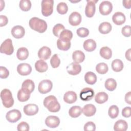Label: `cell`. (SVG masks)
<instances>
[{
  "mask_svg": "<svg viewBox=\"0 0 131 131\" xmlns=\"http://www.w3.org/2000/svg\"><path fill=\"white\" fill-rule=\"evenodd\" d=\"M29 25L32 29L41 33L45 32L47 29L46 21L36 17L31 18L29 20Z\"/></svg>",
  "mask_w": 131,
  "mask_h": 131,
  "instance_id": "6da1fadb",
  "label": "cell"
},
{
  "mask_svg": "<svg viewBox=\"0 0 131 131\" xmlns=\"http://www.w3.org/2000/svg\"><path fill=\"white\" fill-rule=\"evenodd\" d=\"M43 103L45 107L51 112H57L60 109V105L57 98L53 95H50L46 97L43 100Z\"/></svg>",
  "mask_w": 131,
  "mask_h": 131,
  "instance_id": "7a4b0ae2",
  "label": "cell"
},
{
  "mask_svg": "<svg viewBox=\"0 0 131 131\" xmlns=\"http://www.w3.org/2000/svg\"><path fill=\"white\" fill-rule=\"evenodd\" d=\"M1 98L4 106L6 108H10L14 104V99L11 92L7 89L3 90L1 92Z\"/></svg>",
  "mask_w": 131,
  "mask_h": 131,
  "instance_id": "3957f363",
  "label": "cell"
},
{
  "mask_svg": "<svg viewBox=\"0 0 131 131\" xmlns=\"http://www.w3.org/2000/svg\"><path fill=\"white\" fill-rule=\"evenodd\" d=\"M53 0H43L41 1V13L42 14L46 16H49L51 15L53 11Z\"/></svg>",
  "mask_w": 131,
  "mask_h": 131,
  "instance_id": "277c9868",
  "label": "cell"
},
{
  "mask_svg": "<svg viewBox=\"0 0 131 131\" xmlns=\"http://www.w3.org/2000/svg\"><path fill=\"white\" fill-rule=\"evenodd\" d=\"M0 52L8 55L12 54L14 52V48L10 38L6 39L3 42L0 47Z\"/></svg>",
  "mask_w": 131,
  "mask_h": 131,
  "instance_id": "5b68a950",
  "label": "cell"
},
{
  "mask_svg": "<svg viewBox=\"0 0 131 131\" xmlns=\"http://www.w3.org/2000/svg\"><path fill=\"white\" fill-rule=\"evenodd\" d=\"M53 87V83L50 80L45 79L41 81L38 86V90L41 94H45L51 91Z\"/></svg>",
  "mask_w": 131,
  "mask_h": 131,
  "instance_id": "8992f818",
  "label": "cell"
},
{
  "mask_svg": "<svg viewBox=\"0 0 131 131\" xmlns=\"http://www.w3.org/2000/svg\"><path fill=\"white\" fill-rule=\"evenodd\" d=\"M21 117L20 112L16 109H13L8 111L6 115V119L10 122L14 123L18 121Z\"/></svg>",
  "mask_w": 131,
  "mask_h": 131,
  "instance_id": "52a82bcc",
  "label": "cell"
},
{
  "mask_svg": "<svg viewBox=\"0 0 131 131\" xmlns=\"http://www.w3.org/2000/svg\"><path fill=\"white\" fill-rule=\"evenodd\" d=\"M112 10V4L108 1H104L102 2L99 7V12L103 15H107L110 14Z\"/></svg>",
  "mask_w": 131,
  "mask_h": 131,
  "instance_id": "ba28073f",
  "label": "cell"
},
{
  "mask_svg": "<svg viewBox=\"0 0 131 131\" xmlns=\"http://www.w3.org/2000/svg\"><path fill=\"white\" fill-rule=\"evenodd\" d=\"M94 96V90L90 88H85L83 89L80 93V98L84 101L91 100Z\"/></svg>",
  "mask_w": 131,
  "mask_h": 131,
  "instance_id": "9c48e42d",
  "label": "cell"
},
{
  "mask_svg": "<svg viewBox=\"0 0 131 131\" xmlns=\"http://www.w3.org/2000/svg\"><path fill=\"white\" fill-rule=\"evenodd\" d=\"M97 2V1L94 0H88L87 4L85 9V14L88 17H92L96 10L95 3Z\"/></svg>",
  "mask_w": 131,
  "mask_h": 131,
  "instance_id": "30bf717a",
  "label": "cell"
},
{
  "mask_svg": "<svg viewBox=\"0 0 131 131\" xmlns=\"http://www.w3.org/2000/svg\"><path fill=\"white\" fill-rule=\"evenodd\" d=\"M17 71L19 74L22 76L29 75L32 71L31 66L27 63H21L17 67Z\"/></svg>",
  "mask_w": 131,
  "mask_h": 131,
  "instance_id": "8fae6325",
  "label": "cell"
},
{
  "mask_svg": "<svg viewBox=\"0 0 131 131\" xmlns=\"http://www.w3.org/2000/svg\"><path fill=\"white\" fill-rule=\"evenodd\" d=\"M45 124L50 128H56L60 124L59 118L56 116H49L45 120Z\"/></svg>",
  "mask_w": 131,
  "mask_h": 131,
  "instance_id": "7c38bea8",
  "label": "cell"
},
{
  "mask_svg": "<svg viewBox=\"0 0 131 131\" xmlns=\"http://www.w3.org/2000/svg\"><path fill=\"white\" fill-rule=\"evenodd\" d=\"M38 106L35 104L30 103L26 105L23 108L24 113L27 116H33L36 114L38 112Z\"/></svg>",
  "mask_w": 131,
  "mask_h": 131,
  "instance_id": "4fadbf2b",
  "label": "cell"
},
{
  "mask_svg": "<svg viewBox=\"0 0 131 131\" xmlns=\"http://www.w3.org/2000/svg\"><path fill=\"white\" fill-rule=\"evenodd\" d=\"M81 16L80 14L77 12H72L69 17V24L73 26L79 25L81 21Z\"/></svg>",
  "mask_w": 131,
  "mask_h": 131,
  "instance_id": "5bb4252c",
  "label": "cell"
},
{
  "mask_svg": "<svg viewBox=\"0 0 131 131\" xmlns=\"http://www.w3.org/2000/svg\"><path fill=\"white\" fill-rule=\"evenodd\" d=\"M12 35L15 38H21L25 35V30L23 27L17 25L12 28L11 31Z\"/></svg>",
  "mask_w": 131,
  "mask_h": 131,
  "instance_id": "9a60e30c",
  "label": "cell"
},
{
  "mask_svg": "<svg viewBox=\"0 0 131 131\" xmlns=\"http://www.w3.org/2000/svg\"><path fill=\"white\" fill-rule=\"evenodd\" d=\"M67 71L69 74L72 75H76L80 73L81 71V67L78 63L72 62L67 68Z\"/></svg>",
  "mask_w": 131,
  "mask_h": 131,
  "instance_id": "2e32d148",
  "label": "cell"
},
{
  "mask_svg": "<svg viewBox=\"0 0 131 131\" xmlns=\"http://www.w3.org/2000/svg\"><path fill=\"white\" fill-rule=\"evenodd\" d=\"M51 55V49L47 47L43 46L41 48L38 52V56L40 59L47 60L49 58Z\"/></svg>",
  "mask_w": 131,
  "mask_h": 131,
  "instance_id": "e0dca14e",
  "label": "cell"
},
{
  "mask_svg": "<svg viewBox=\"0 0 131 131\" xmlns=\"http://www.w3.org/2000/svg\"><path fill=\"white\" fill-rule=\"evenodd\" d=\"M125 15L121 12H115L112 16V20L116 25H121L125 21Z\"/></svg>",
  "mask_w": 131,
  "mask_h": 131,
  "instance_id": "ac0fdd59",
  "label": "cell"
},
{
  "mask_svg": "<svg viewBox=\"0 0 131 131\" xmlns=\"http://www.w3.org/2000/svg\"><path fill=\"white\" fill-rule=\"evenodd\" d=\"M77 95L75 92L73 91H68L63 96V100L65 102L72 104L76 102L77 100Z\"/></svg>",
  "mask_w": 131,
  "mask_h": 131,
  "instance_id": "d6986e66",
  "label": "cell"
},
{
  "mask_svg": "<svg viewBox=\"0 0 131 131\" xmlns=\"http://www.w3.org/2000/svg\"><path fill=\"white\" fill-rule=\"evenodd\" d=\"M82 110L83 114L87 117L93 116L96 112V107L92 104H88L85 105Z\"/></svg>",
  "mask_w": 131,
  "mask_h": 131,
  "instance_id": "ffe728a7",
  "label": "cell"
},
{
  "mask_svg": "<svg viewBox=\"0 0 131 131\" xmlns=\"http://www.w3.org/2000/svg\"><path fill=\"white\" fill-rule=\"evenodd\" d=\"M35 84L31 79H26L22 83L21 89L31 94L34 90Z\"/></svg>",
  "mask_w": 131,
  "mask_h": 131,
  "instance_id": "44dd1931",
  "label": "cell"
},
{
  "mask_svg": "<svg viewBox=\"0 0 131 131\" xmlns=\"http://www.w3.org/2000/svg\"><path fill=\"white\" fill-rule=\"evenodd\" d=\"M72 59L74 61V62L76 63H80L84 61L85 59V55L81 51L76 50L73 53Z\"/></svg>",
  "mask_w": 131,
  "mask_h": 131,
  "instance_id": "7402d4cb",
  "label": "cell"
},
{
  "mask_svg": "<svg viewBox=\"0 0 131 131\" xmlns=\"http://www.w3.org/2000/svg\"><path fill=\"white\" fill-rule=\"evenodd\" d=\"M127 128L128 124L126 121L121 119L117 121L114 125V129L115 131H125Z\"/></svg>",
  "mask_w": 131,
  "mask_h": 131,
  "instance_id": "603a6c76",
  "label": "cell"
},
{
  "mask_svg": "<svg viewBox=\"0 0 131 131\" xmlns=\"http://www.w3.org/2000/svg\"><path fill=\"white\" fill-rule=\"evenodd\" d=\"M96 42L92 39H87L83 42V48L88 52L94 51L96 48Z\"/></svg>",
  "mask_w": 131,
  "mask_h": 131,
  "instance_id": "cb8c5ba5",
  "label": "cell"
},
{
  "mask_svg": "<svg viewBox=\"0 0 131 131\" xmlns=\"http://www.w3.org/2000/svg\"><path fill=\"white\" fill-rule=\"evenodd\" d=\"M35 68L36 70L38 72L43 73L47 71L48 69V66L46 62L40 59L35 62Z\"/></svg>",
  "mask_w": 131,
  "mask_h": 131,
  "instance_id": "d4e9b609",
  "label": "cell"
},
{
  "mask_svg": "<svg viewBox=\"0 0 131 131\" xmlns=\"http://www.w3.org/2000/svg\"><path fill=\"white\" fill-rule=\"evenodd\" d=\"M29 51L25 47L19 48L16 52V56L20 60H24L26 59L29 56Z\"/></svg>",
  "mask_w": 131,
  "mask_h": 131,
  "instance_id": "484cf974",
  "label": "cell"
},
{
  "mask_svg": "<svg viewBox=\"0 0 131 131\" xmlns=\"http://www.w3.org/2000/svg\"><path fill=\"white\" fill-rule=\"evenodd\" d=\"M57 47L60 50L68 51L71 47V42L59 38L57 41Z\"/></svg>",
  "mask_w": 131,
  "mask_h": 131,
  "instance_id": "4316f807",
  "label": "cell"
},
{
  "mask_svg": "<svg viewBox=\"0 0 131 131\" xmlns=\"http://www.w3.org/2000/svg\"><path fill=\"white\" fill-rule=\"evenodd\" d=\"M112 25L110 23L104 21L100 24L98 30L100 33L105 34L110 32L112 30Z\"/></svg>",
  "mask_w": 131,
  "mask_h": 131,
  "instance_id": "83f0119b",
  "label": "cell"
},
{
  "mask_svg": "<svg viewBox=\"0 0 131 131\" xmlns=\"http://www.w3.org/2000/svg\"><path fill=\"white\" fill-rule=\"evenodd\" d=\"M84 80L88 84L93 85L97 81V76L92 72H88L84 75Z\"/></svg>",
  "mask_w": 131,
  "mask_h": 131,
  "instance_id": "f1b7e54d",
  "label": "cell"
},
{
  "mask_svg": "<svg viewBox=\"0 0 131 131\" xmlns=\"http://www.w3.org/2000/svg\"><path fill=\"white\" fill-rule=\"evenodd\" d=\"M108 98V95L106 93L104 92H100L96 95L95 97V100L97 103L102 104L107 101Z\"/></svg>",
  "mask_w": 131,
  "mask_h": 131,
  "instance_id": "f546056e",
  "label": "cell"
},
{
  "mask_svg": "<svg viewBox=\"0 0 131 131\" xmlns=\"http://www.w3.org/2000/svg\"><path fill=\"white\" fill-rule=\"evenodd\" d=\"M82 112V110L79 106H73L71 107L69 111V115L72 118H77L79 117Z\"/></svg>",
  "mask_w": 131,
  "mask_h": 131,
  "instance_id": "4dcf8cb0",
  "label": "cell"
},
{
  "mask_svg": "<svg viewBox=\"0 0 131 131\" xmlns=\"http://www.w3.org/2000/svg\"><path fill=\"white\" fill-rule=\"evenodd\" d=\"M112 68L113 70L116 72L121 71L123 69V63L119 59H116L114 60L112 62Z\"/></svg>",
  "mask_w": 131,
  "mask_h": 131,
  "instance_id": "1f68e13d",
  "label": "cell"
},
{
  "mask_svg": "<svg viewBox=\"0 0 131 131\" xmlns=\"http://www.w3.org/2000/svg\"><path fill=\"white\" fill-rule=\"evenodd\" d=\"M99 53L100 56L105 59H110L112 56V51L108 47H103L101 48L100 50Z\"/></svg>",
  "mask_w": 131,
  "mask_h": 131,
  "instance_id": "d6a6232c",
  "label": "cell"
},
{
  "mask_svg": "<svg viewBox=\"0 0 131 131\" xmlns=\"http://www.w3.org/2000/svg\"><path fill=\"white\" fill-rule=\"evenodd\" d=\"M17 99L20 102H25L29 100L30 94L24 91L22 89L18 90L17 93Z\"/></svg>",
  "mask_w": 131,
  "mask_h": 131,
  "instance_id": "836d02e7",
  "label": "cell"
},
{
  "mask_svg": "<svg viewBox=\"0 0 131 131\" xmlns=\"http://www.w3.org/2000/svg\"><path fill=\"white\" fill-rule=\"evenodd\" d=\"M104 86L105 89L110 91L115 90L117 86V82L113 78H108L105 81Z\"/></svg>",
  "mask_w": 131,
  "mask_h": 131,
  "instance_id": "e575fe53",
  "label": "cell"
},
{
  "mask_svg": "<svg viewBox=\"0 0 131 131\" xmlns=\"http://www.w3.org/2000/svg\"><path fill=\"white\" fill-rule=\"evenodd\" d=\"M73 33L71 31L67 29L63 30L59 35V38L64 40L70 41L72 38Z\"/></svg>",
  "mask_w": 131,
  "mask_h": 131,
  "instance_id": "d590c367",
  "label": "cell"
},
{
  "mask_svg": "<svg viewBox=\"0 0 131 131\" xmlns=\"http://www.w3.org/2000/svg\"><path fill=\"white\" fill-rule=\"evenodd\" d=\"M119 112V111L118 107L116 105H113L109 107L108 114L112 119H114L118 117Z\"/></svg>",
  "mask_w": 131,
  "mask_h": 131,
  "instance_id": "8d00e7d4",
  "label": "cell"
},
{
  "mask_svg": "<svg viewBox=\"0 0 131 131\" xmlns=\"http://www.w3.org/2000/svg\"><path fill=\"white\" fill-rule=\"evenodd\" d=\"M108 68L107 65L104 62H101L97 64L96 66V70L97 73L100 74H104L108 71Z\"/></svg>",
  "mask_w": 131,
  "mask_h": 131,
  "instance_id": "74e56055",
  "label": "cell"
},
{
  "mask_svg": "<svg viewBox=\"0 0 131 131\" xmlns=\"http://www.w3.org/2000/svg\"><path fill=\"white\" fill-rule=\"evenodd\" d=\"M19 8L24 11H29L31 7V3L29 0H21L19 2Z\"/></svg>",
  "mask_w": 131,
  "mask_h": 131,
  "instance_id": "f35d334b",
  "label": "cell"
},
{
  "mask_svg": "<svg viewBox=\"0 0 131 131\" xmlns=\"http://www.w3.org/2000/svg\"><path fill=\"white\" fill-rule=\"evenodd\" d=\"M68 10V7L66 3L60 2L57 6V11L59 14H64Z\"/></svg>",
  "mask_w": 131,
  "mask_h": 131,
  "instance_id": "ab89813d",
  "label": "cell"
},
{
  "mask_svg": "<svg viewBox=\"0 0 131 131\" xmlns=\"http://www.w3.org/2000/svg\"><path fill=\"white\" fill-rule=\"evenodd\" d=\"M64 27L61 24H57L55 25L52 30L53 34L56 37H59V35L61 32L64 30Z\"/></svg>",
  "mask_w": 131,
  "mask_h": 131,
  "instance_id": "60d3db41",
  "label": "cell"
},
{
  "mask_svg": "<svg viewBox=\"0 0 131 131\" xmlns=\"http://www.w3.org/2000/svg\"><path fill=\"white\" fill-rule=\"evenodd\" d=\"M60 63V59L57 54H55L52 56L50 59V64L52 68H56L59 67Z\"/></svg>",
  "mask_w": 131,
  "mask_h": 131,
  "instance_id": "b9f144b4",
  "label": "cell"
},
{
  "mask_svg": "<svg viewBox=\"0 0 131 131\" xmlns=\"http://www.w3.org/2000/svg\"><path fill=\"white\" fill-rule=\"evenodd\" d=\"M76 33L78 36L84 38L89 35V30L87 28H85L84 27H81L78 28L77 30Z\"/></svg>",
  "mask_w": 131,
  "mask_h": 131,
  "instance_id": "7bdbcfd3",
  "label": "cell"
},
{
  "mask_svg": "<svg viewBox=\"0 0 131 131\" xmlns=\"http://www.w3.org/2000/svg\"><path fill=\"white\" fill-rule=\"evenodd\" d=\"M30 127L29 124L24 121H22L19 123L17 127V129L18 131H28L29 130Z\"/></svg>",
  "mask_w": 131,
  "mask_h": 131,
  "instance_id": "ee69618b",
  "label": "cell"
},
{
  "mask_svg": "<svg viewBox=\"0 0 131 131\" xmlns=\"http://www.w3.org/2000/svg\"><path fill=\"white\" fill-rule=\"evenodd\" d=\"M84 130L85 131H94L96 130V125L92 121H89L84 125Z\"/></svg>",
  "mask_w": 131,
  "mask_h": 131,
  "instance_id": "f6af8a7d",
  "label": "cell"
},
{
  "mask_svg": "<svg viewBox=\"0 0 131 131\" xmlns=\"http://www.w3.org/2000/svg\"><path fill=\"white\" fill-rule=\"evenodd\" d=\"M131 27L129 25H126L122 28L121 33L125 37H129L131 35Z\"/></svg>",
  "mask_w": 131,
  "mask_h": 131,
  "instance_id": "bcb514c9",
  "label": "cell"
},
{
  "mask_svg": "<svg viewBox=\"0 0 131 131\" xmlns=\"http://www.w3.org/2000/svg\"><path fill=\"white\" fill-rule=\"evenodd\" d=\"M0 72H1V78L2 79H5L7 78L9 75V72L7 70V69L3 66H1L0 67Z\"/></svg>",
  "mask_w": 131,
  "mask_h": 131,
  "instance_id": "7dc6e473",
  "label": "cell"
},
{
  "mask_svg": "<svg viewBox=\"0 0 131 131\" xmlns=\"http://www.w3.org/2000/svg\"><path fill=\"white\" fill-rule=\"evenodd\" d=\"M122 115L124 117L128 118L131 116V108L129 106L125 107L122 111Z\"/></svg>",
  "mask_w": 131,
  "mask_h": 131,
  "instance_id": "c3c4849f",
  "label": "cell"
},
{
  "mask_svg": "<svg viewBox=\"0 0 131 131\" xmlns=\"http://www.w3.org/2000/svg\"><path fill=\"white\" fill-rule=\"evenodd\" d=\"M8 22V19L5 15H0V27L6 26Z\"/></svg>",
  "mask_w": 131,
  "mask_h": 131,
  "instance_id": "681fc988",
  "label": "cell"
},
{
  "mask_svg": "<svg viewBox=\"0 0 131 131\" xmlns=\"http://www.w3.org/2000/svg\"><path fill=\"white\" fill-rule=\"evenodd\" d=\"M125 101L129 104H131V92H128L125 94Z\"/></svg>",
  "mask_w": 131,
  "mask_h": 131,
  "instance_id": "f907efd6",
  "label": "cell"
},
{
  "mask_svg": "<svg viewBox=\"0 0 131 131\" xmlns=\"http://www.w3.org/2000/svg\"><path fill=\"white\" fill-rule=\"evenodd\" d=\"M130 3H131V1H129V0L123 1V2H122L123 6L126 9H130Z\"/></svg>",
  "mask_w": 131,
  "mask_h": 131,
  "instance_id": "816d5d0a",
  "label": "cell"
},
{
  "mask_svg": "<svg viewBox=\"0 0 131 131\" xmlns=\"http://www.w3.org/2000/svg\"><path fill=\"white\" fill-rule=\"evenodd\" d=\"M125 57L128 60L130 61V49H129L128 50L126 51Z\"/></svg>",
  "mask_w": 131,
  "mask_h": 131,
  "instance_id": "f5cc1de1",
  "label": "cell"
}]
</instances>
